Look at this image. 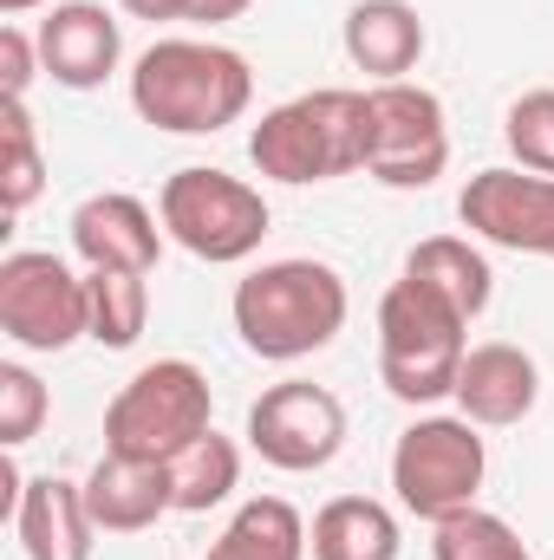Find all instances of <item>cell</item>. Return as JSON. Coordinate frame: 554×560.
Here are the masks:
<instances>
[{"label": "cell", "mask_w": 554, "mask_h": 560, "mask_svg": "<svg viewBox=\"0 0 554 560\" xmlns=\"http://www.w3.org/2000/svg\"><path fill=\"white\" fill-rule=\"evenodd\" d=\"M131 105L170 138H216L255 105V72L216 39H157L131 66Z\"/></svg>", "instance_id": "cell-1"}, {"label": "cell", "mask_w": 554, "mask_h": 560, "mask_svg": "<svg viewBox=\"0 0 554 560\" xmlns=\"http://www.w3.org/2000/svg\"><path fill=\"white\" fill-rule=\"evenodd\" d=\"M235 313V332L255 359L268 365H293V359H313L339 339L353 300H346V280L326 261H262L255 275L235 287L229 300Z\"/></svg>", "instance_id": "cell-2"}, {"label": "cell", "mask_w": 554, "mask_h": 560, "mask_svg": "<svg viewBox=\"0 0 554 560\" xmlns=\"http://www.w3.org/2000/svg\"><path fill=\"white\" fill-rule=\"evenodd\" d=\"M249 163L275 183H333L372 163V92L320 85L275 105L249 131Z\"/></svg>", "instance_id": "cell-3"}, {"label": "cell", "mask_w": 554, "mask_h": 560, "mask_svg": "<svg viewBox=\"0 0 554 560\" xmlns=\"http://www.w3.org/2000/svg\"><path fill=\"white\" fill-rule=\"evenodd\" d=\"M470 359V313H457L437 287L399 275L379 300V378L399 405L457 398V372Z\"/></svg>", "instance_id": "cell-4"}, {"label": "cell", "mask_w": 554, "mask_h": 560, "mask_svg": "<svg viewBox=\"0 0 554 560\" xmlns=\"http://www.w3.org/2000/svg\"><path fill=\"white\" fill-rule=\"evenodd\" d=\"M157 215H163V235L209 261V268H229V261H249L268 235V202L255 183L229 176V170H209V163H189L176 176H163L157 189Z\"/></svg>", "instance_id": "cell-5"}, {"label": "cell", "mask_w": 554, "mask_h": 560, "mask_svg": "<svg viewBox=\"0 0 554 560\" xmlns=\"http://www.w3.org/2000/svg\"><path fill=\"white\" fill-rule=\"evenodd\" d=\"M216 430L209 378L189 359H157L112 398L105 411V450L138 456V463H176L196 436Z\"/></svg>", "instance_id": "cell-6"}, {"label": "cell", "mask_w": 554, "mask_h": 560, "mask_svg": "<svg viewBox=\"0 0 554 560\" xmlns=\"http://www.w3.org/2000/svg\"><path fill=\"white\" fill-rule=\"evenodd\" d=\"M483 476H489V450L470 418H417L392 450V489L430 528L476 509Z\"/></svg>", "instance_id": "cell-7"}, {"label": "cell", "mask_w": 554, "mask_h": 560, "mask_svg": "<svg viewBox=\"0 0 554 560\" xmlns=\"http://www.w3.org/2000/svg\"><path fill=\"white\" fill-rule=\"evenodd\" d=\"M0 332L20 352H66L72 339H92L85 275L46 248H13L0 261Z\"/></svg>", "instance_id": "cell-8"}, {"label": "cell", "mask_w": 554, "mask_h": 560, "mask_svg": "<svg viewBox=\"0 0 554 560\" xmlns=\"http://www.w3.org/2000/svg\"><path fill=\"white\" fill-rule=\"evenodd\" d=\"M366 92H372V163H366V176H379L385 189H430L450 163L443 98L412 85V79L366 85Z\"/></svg>", "instance_id": "cell-9"}, {"label": "cell", "mask_w": 554, "mask_h": 560, "mask_svg": "<svg viewBox=\"0 0 554 560\" xmlns=\"http://www.w3.org/2000/svg\"><path fill=\"white\" fill-rule=\"evenodd\" d=\"M249 443H255V456L268 469L313 476V469H326L346 450V405L326 385H307V378L268 385L249 405Z\"/></svg>", "instance_id": "cell-10"}, {"label": "cell", "mask_w": 554, "mask_h": 560, "mask_svg": "<svg viewBox=\"0 0 554 560\" xmlns=\"http://www.w3.org/2000/svg\"><path fill=\"white\" fill-rule=\"evenodd\" d=\"M457 215L470 235L509 248V255H542L554 261V176H535L522 163L476 170L457 196Z\"/></svg>", "instance_id": "cell-11"}, {"label": "cell", "mask_w": 554, "mask_h": 560, "mask_svg": "<svg viewBox=\"0 0 554 560\" xmlns=\"http://www.w3.org/2000/svg\"><path fill=\"white\" fill-rule=\"evenodd\" d=\"M125 59V33L99 0H59L39 20V66L66 92H99Z\"/></svg>", "instance_id": "cell-12"}, {"label": "cell", "mask_w": 554, "mask_h": 560, "mask_svg": "<svg viewBox=\"0 0 554 560\" xmlns=\"http://www.w3.org/2000/svg\"><path fill=\"white\" fill-rule=\"evenodd\" d=\"M13 535H20L26 560H92L99 522L85 509V482L20 476V489H13Z\"/></svg>", "instance_id": "cell-13"}, {"label": "cell", "mask_w": 554, "mask_h": 560, "mask_svg": "<svg viewBox=\"0 0 554 560\" xmlns=\"http://www.w3.org/2000/svg\"><path fill=\"white\" fill-rule=\"evenodd\" d=\"M542 398V372L522 346L509 339H489V346H470L463 372H457V411L476 423V430H509L535 411Z\"/></svg>", "instance_id": "cell-14"}, {"label": "cell", "mask_w": 554, "mask_h": 560, "mask_svg": "<svg viewBox=\"0 0 554 560\" xmlns=\"http://www.w3.org/2000/svg\"><path fill=\"white\" fill-rule=\"evenodd\" d=\"M163 215H150L138 196L125 189H105V196H85L72 209V248L85 268H131V275H150L157 255H163Z\"/></svg>", "instance_id": "cell-15"}, {"label": "cell", "mask_w": 554, "mask_h": 560, "mask_svg": "<svg viewBox=\"0 0 554 560\" xmlns=\"http://www.w3.org/2000/svg\"><path fill=\"white\" fill-rule=\"evenodd\" d=\"M85 509L99 522V535H143L163 515H176V489H170V463H138V456H99V469L85 476Z\"/></svg>", "instance_id": "cell-16"}, {"label": "cell", "mask_w": 554, "mask_h": 560, "mask_svg": "<svg viewBox=\"0 0 554 560\" xmlns=\"http://www.w3.org/2000/svg\"><path fill=\"white\" fill-rule=\"evenodd\" d=\"M346 59L372 85L405 79L417 59H424V20H417V7L412 0H359L346 13Z\"/></svg>", "instance_id": "cell-17"}, {"label": "cell", "mask_w": 554, "mask_h": 560, "mask_svg": "<svg viewBox=\"0 0 554 560\" xmlns=\"http://www.w3.org/2000/svg\"><path fill=\"white\" fill-rule=\"evenodd\" d=\"M399 548H405L399 515L372 495H333L307 528L313 560H399Z\"/></svg>", "instance_id": "cell-18"}, {"label": "cell", "mask_w": 554, "mask_h": 560, "mask_svg": "<svg viewBox=\"0 0 554 560\" xmlns=\"http://www.w3.org/2000/svg\"><path fill=\"white\" fill-rule=\"evenodd\" d=\"M203 560H307V522L293 502L255 495L235 509V522L222 528V541Z\"/></svg>", "instance_id": "cell-19"}, {"label": "cell", "mask_w": 554, "mask_h": 560, "mask_svg": "<svg viewBox=\"0 0 554 560\" xmlns=\"http://www.w3.org/2000/svg\"><path fill=\"white\" fill-rule=\"evenodd\" d=\"M405 275L424 280V287H437L457 313H483L489 306V293H496V275H489V261L463 242V235H430V242H417L412 255H405Z\"/></svg>", "instance_id": "cell-20"}, {"label": "cell", "mask_w": 554, "mask_h": 560, "mask_svg": "<svg viewBox=\"0 0 554 560\" xmlns=\"http://www.w3.org/2000/svg\"><path fill=\"white\" fill-rule=\"evenodd\" d=\"M85 300H92V339L105 352H131L150 326V275L131 268H85Z\"/></svg>", "instance_id": "cell-21"}, {"label": "cell", "mask_w": 554, "mask_h": 560, "mask_svg": "<svg viewBox=\"0 0 554 560\" xmlns=\"http://www.w3.org/2000/svg\"><path fill=\"white\" fill-rule=\"evenodd\" d=\"M235 482H242V450H235L222 430L196 436V443H189V450L170 463L176 515H209V509H222V502L235 495Z\"/></svg>", "instance_id": "cell-22"}, {"label": "cell", "mask_w": 554, "mask_h": 560, "mask_svg": "<svg viewBox=\"0 0 554 560\" xmlns=\"http://www.w3.org/2000/svg\"><path fill=\"white\" fill-rule=\"evenodd\" d=\"M0 143H7V163H0V202H7V215H20V209L46 189V156H39V131H33L26 98H0Z\"/></svg>", "instance_id": "cell-23"}, {"label": "cell", "mask_w": 554, "mask_h": 560, "mask_svg": "<svg viewBox=\"0 0 554 560\" xmlns=\"http://www.w3.org/2000/svg\"><path fill=\"white\" fill-rule=\"evenodd\" d=\"M430 560H535V555H529V541H522L503 515H489V509H463V515L437 522Z\"/></svg>", "instance_id": "cell-24"}, {"label": "cell", "mask_w": 554, "mask_h": 560, "mask_svg": "<svg viewBox=\"0 0 554 560\" xmlns=\"http://www.w3.org/2000/svg\"><path fill=\"white\" fill-rule=\"evenodd\" d=\"M503 138H509V156L535 176H554V85L542 92H522L503 118Z\"/></svg>", "instance_id": "cell-25"}, {"label": "cell", "mask_w": 554, "mask_h": 560, "mask_svg": "<svg viewBox=\"0 0 554 560\" xmlns=\"http://www.w3.org/2000/svg\"><path fill=\"white\" fill-rule=\"evenodd\" d=\"M53 411V398H46V385H39V372H26V365H0V443L7 450H20V443H33L39 436V423Z\"/></svg>", "instance_id": "cell-26"}, {"label": "cell", "mask_w": 554, "mask_h": 560, "mask_svg": "<svg viewBox=\"0 0 554 560\" xmlns=\"http://www.w3.org/2000/svg\"><path fill=\"white\" fill-rule=\"evenodd\" d=\"M33 72H46L39 66V39H26L20 26H0V98H26Z\"/></svg>", "instance_id": "cell-27"}, {"label": "cell", "mask_w": 554, "mask_h": 560, "mask_svg": "<svg viewBox=\"0 0 554 560\" xmlns=\"http://www.w3.org/2000/svg\"><path fill=\"white\" fill-rule=\"evenodd\" d=\"M255 0H189V20L196 26H229V20H242Z\"/></svg>", "instance_id": "cell-28"}, {"label": "cell", "mask_w": 554, "mask_h": 560, "mask_svg": "<svg viewBox=\"0 0 554 560\" xmlns=\"http://www.w3.org/2000/svg\"><path fill=\"white\" fill-rule=\"evenodd\" d=\"M118 7H125L131 20H150V26H157V20H189V0H118Z\"/></svg>", "instance_id": "cell-29"}, {"label": "cell", "mask_w": 554, "mask_h": 560, "mask_svg": "<svg viewBox=\"0 0 554 560\" xmlns=\"http://www.w3.org/2000/svg\"><path fill=\"white\" fill-rule=\"evenodd\" d=\"M33 7H46V0H0V13H7V20H20V13H33Z\"/></svg>", "instance_id": "cell-30"}]
</instances>
